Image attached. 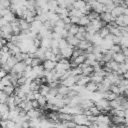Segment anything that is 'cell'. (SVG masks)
<instances>
[{"instance_id":"8992f818","label":"cell","mask_w":128,"mask_h":128,"mask_svg":"<svg viewBox=\"0 0 128 128\" xmlns=\"http://www.w3.org/2000/svg\"><path fill=\"white\" fill-rule=\"evenodd\" d=\"M66 41H67V43H68V45H70L71 47H73V48H76L77 46H78V44H79V40L75 37V36H72V35H68L67 36V38L65 39Z\"/></svg>"},{"instance_id":"7a4b0ae2","label":"cell","mask_w":128,"mask_h":128,"mask_svg":"<svg viewBox=\"0 0 128 128\" xmlns=\"http://www.w3.org/2000/svg\"><path fill=\"white\" fill-rule=\"evenodd\" d=\"M73 50H74V48H73V47H71L70 45H68V46H67V47H65L64 49L60 50V54L62 55V57H63V58H65V59H70V58H71V56H72Z\"/></svg>"},{"instance_id":"ba28073f","label":"cell","mask_w":128,"mask_h":128,"mask_svg":"<svg viewBox=\"0 0 128 128\" xmlns=\"http://www.w3.org/2000/svg\"><path fill=\"white\" fill-rule=\"evenodd\" d=\"M91 45H93V44H92L90 41L82 40V41L79 42V44H78V46H77V49H79V50H81V51H86Z\"/></svg>"},{"instance_id":"7bdbcfd3","label":"cell","mask_w":128,"mask_h":128,"mask_svg":"<svg viewBox=\"0 0 128 128\" xmlns=\"http://www.w3.org/2000/svg\"><path fill=\"white\" fill-rule=\"evenodd\" d=\"M6 24H8V22H7L3 17H0V28L3 27V26L6 25Z\"/></svg>"},{"instance_id":"74e56055","label":"cell","mask_w":128,"mask_h":128,"mask_svg":"<svg viewBox=\"0 0 128 128\" xmlns=\"http://www.w3.org/2000/svg\"><path fill=\"white\" fill-rule=\"evenodd\" d=\"M51 52L54 55H58V54H60V49L58 47H54V48H51Z\"/></svg>"},{"instance_id":"83f0119b","label":"cell","mask_w":128,"mask_h":128,"mask_svg":"<svg viewBox=\"0 0 128 128\" xmlns=\"http://www.w3.org/2000/svg\"><path fill=\"white\" fill-rule=\"evenodd\" d=\"M68 46V43H67V41L65 40V39H60L59 40V43H58V48L60 49V50H62V49H64L65 47H67Z\"/></svg>"},{"instance_id":"60d3db41","label":"cell","mask_w":128,"mask_h":128,"mask_svg":"<svg viewBox=\"0 0 128 128\" xmlns=\"http://www.w3.org/2000/svg\"><path fill=\"white\" fill-rule=\"evenodd\" d=\"M121 53L126 57H128V48H124V47H121Z\"/></svg>"},{"instance_id":"9f6ffc18","label":"cell","mask_w":128,"mask_h":128,"mask_svg":"<svg viewBox=\"0 0 128 128\" xmlns=\"http://www.w3.org/2000/svg\"><path fill=\"white\" fill-rule=\"evenodd\" d=\"M85 128H88V127H85Z\"/></svg>"},{"instance_id":"f1b7e54d","label":"cell","mask_w":128,"mask_h":128,"mask_svg":"<svg viewBox=\"0 0 128 128\" xmlns=\"http://www.w3.org/2000/svg\"><path fill=\"white\" fill-rule=\"evenodd\" d=\"M8 97H9V96H7L3 91H0V103H2V104H6Z\"/></svg>"},{"instance_id":"d4e9b609","label":"cell","mask_w":128,"mask_h":128,"mask_svg":"<svg viewBox=\"0 0 128 128\" xmlns=\"http://www.w3.org/2000/svg\"><path fill=\"white\" fill-rule=\"evenodd\" d=\"M78 29H79V26H78V25L71 24V27H70V29L68 30V34H69V35H72V36H75V35L78 33Z\"/></svg>"},{"instance_id":"f35d334b","label":"cell","mask_w":128,"mask_h":128,"mask_svg":"<svg viewBox=\"0 0 128 128\" xmlns=\"http://www.w3.org/2000/svg\"><path fill=\"white\" fill-rule=\"evenodd\" d=\"M23 62H24V64H25L26 66H31V64H32V58L28 57V58H27V59H25Z\"/></svg>"},{"instance_id":"8fae6325","label":"cell","mask_w":128,"mask_h":128,"mask_svg":"<svg viewBox=\"0 0 128 128\" xmlns=\"http://www.w3.org/2000/svg\"><path fill=\"white\" fill-rule=\"evenodd\" d=\"M51 42H52V39L51 38H48V37H45V38H42L41 39V46L42 48L44 49H51Z\"/></svg>"},{"instance_id":"836d02e7","label":"cell","mask_w":128,"mask_h":128,"mask_svg":"<svg viewBox=\"0 0 128 128\" xmlns=\"http://www.w3.org/2000/svg\"><path fill=\"white\" fill-rule=\"evenodd\" d=\"M31 105H32V108L33 109H39L40 108V105H39V102L37 101V100H33V101H31Z\"/></svg>"},{"instance_id":"1f68e13d","label":"cell","mask_w":128,"mask_h":128,"mask_svg":"<svg viewBox=\"0 0 128 128\" xmlns=\"http://www.w3.org/2000/svg\"><path fill=\"white\" fill-rule=\"evenodd\" d=\"M41 64H42L41 60H39L38 58H33V59H32V64H31V67H32V68H34V67L39 66V65H41Z\"/></svg>"},{"instance_id":"30bf717a","label":"cell","mask_w":128,"mask_h":128,"mask_svg":"<svg viewBox=\"0 0 128 128\" xmlns=\"http://www.w3.org/2000/svg\"><path fill=\"white\" fill-rule=\"evenodd\" d=\"M125 56L121 53V52H119V53H114L113 54V57H112V60L113 61H115L116 63H118V64H121V63H124L125 62Z\"/></svg>"},{"instance_id":"d590c367","label":"cell","mask_w":128,"mask_h":128,"mask_svg":"<svg viewBox=\"0 0 128 128\" xmlns=\"http://www.w3.org/2000/svg\"><path fill=\"white\" fill-rule=\"evenodd\" d=\"M33 45H34L36 48H39V47L41 46V40H40V39L35 38V39L33 40Z\"/></svg>"},{"instance_id":"f6af8a7d","label":"cell","mask_w":128,"mask_h":128,"mask_svg":"<svg viewBox=\"0 0 128 128\" xmlns=\"http://www.w3.org/2000/svg\"><path fill=\"white\" fill-rule=\"evenodd\" d=\"M0 52H1V53H8V52H9V49L7 48V46H3V47L0 49Z\"/></svg>"},{"instance_id":"7c38bea8","label":"cell","mask_w":128,"mask_h":128,"mask_svg":"<svg viewBox=\"0 0 128 128\" xmlns=\"http://www.w3.org/2000/svg\"><path fill=\"white\" fill-rule=\"evenodd\" d=\"M49 90H50V88H49V86L48 85H46V84H42V85H40V88H39V94L41 95V96H44V97H46L47 95H48V93H49Z\"/></svg>"},{"instance_id":"11a10c76","label":"cell","mask_w":128,"mask_h":128,"mask_svg":"<svg viewBox=\"0 0 128 128\" xmlns=\"http://www.w3.org/2000/svg\"><path fill=\"white\" fill-rule=\"evenodd\" d=\"M2 47H3V46H2V44H1V42H0V49H1Z\"/></svg>"},{"instance_id":"ffe728a7","label":"cell","mask_w":128,"mask_h":128,"mask_svg":"<svg viewBox=\"0 0 128 128\" xmlns=\"http://www.w3.org/2000/svg\"><path fill=\"white\" fill-rule=\"evenodd\" d=\"M93 72H94V68L92 66H87L86 68H84L82 70V75L83 76H89L90 77Z\"/></svg>"},{"instance_id":"681fc988","label":"cell","mask_w":128,"mask_h":128,"mask_svg":"<svg viewBox=\"0 0 128 128\" xmlns=\"http://www.w3.org/2000/svg\"><path fill=\"white\" fill-rule=\"evenodd\" d=\"M88 128H98V124L97 123H91Z\"/></svg>"},{"instance_id":"603a6c76","label":"cell","mask_w":128,"mask_h":128,"mask_svg":"<svg viewBox=\"0 0 128 128\" xmlns=\"http://www.w3.org/2000/svg\"><path fill=\"white\" fill-rule=\"evenodd\" d=\"M45 60H51V61H54L55 62V55L51 52V49H47L45 51Z\"/></svg>"},{"instance_id":"bcb514c9","label":"cell","mask_w":128,"mask_h":128,"mask_svg":"<svg viewBox=\"0 0 128 128\" xmlns=\"http://www.w3.org/2000/svg\"><path fill=\"white\" fill-rule=\"evenodd\" d=\"M62 20H63L64 24H71V20H70V17H66V18H64V19H62Z\"/></svg>"},{"instance_id":"4316f807","label":"cell","mask_w":128,"mask_h":128,"mask_svg":"<svg viewBox=\"0 0 128 128\" xmlns=\"http://www.w3.org/2000/svg\"><path fill=\"white\" fill-rule=\"evenodd\" d=\"M89 110H90V112H91L92 116H96V117H97V116H99V115L101 114V111H100V110H99L95 105H94L93 107H91Z\"/></svg>"},{"instance_id":"5b68a950","label":"cell","mask_w":128,"mask_h":128,"mask_svg":"<svg viewBox=\"0 0 128 128\" xmlns=\"http://www.w3.org/2000/svg\"><path fill=\"white\" fill-rule=\"evenodd\" d=\"M92 10L95 12V13H97V14H102L103 12H105V5H103V4H101L99 1H96V3L92 6Z\"/></svg>"},{"instance_id":"277c9868","label":"cell","mask_w":128,"mask_h":128,"mask_svg":"<svg viewBox=\"0 0 128 128\" xmlns=\"http://www.w3.org/2000/svg\"><path fill=\"white\" fill-rule=\"evenodd\" d=\"M56 62L54 61H51V60H45L44 62H42V66L44 68V70H47V71H52L55 69L56 67Z\"/></svg>"},{"instance_id":"ab89813d","label":"cell","mask_w":128,"mask_h":128,"mask_svg":"<svg viewBox=\"0 0 128 128\" xmlns=\"http://www.w3.org/2000/svg\"><path fill=\"white\" fill-rule=\"evenodd\" d=\"M20 126H21L22 128H29V127H30L29 121H23V122L20 124Z\"/></svg>"},{"instance_id":"b9f144b4","label":"cell","mask_w":128,"mask_h":128,"mask_svg":"<svg viewBox=\"0 0 128 128\" xmlns=\"http://www.w3.org/2000/svg\"><path fill=\"white\" fill-rule=\"evenodd\" d=\"M7 75H8V73H7L6 71H4L3 69H0V80L3 79L4 77H6Z\"/></svg>"},{"instance_id":"e575fe53","label":"cell","mask_w":128,"mask_h":128,"mask_svg":"<svg viewBox=\"0 0 128 128\" xmlns=\"http://www.w3.org/2000/svg\"><path fill=\"white\" fill-rule=\"evenodd\" d=\"M79 19H80V18H78V17H75V16H72V17H70V20H71V24H75V25H78Z\"/></svg>"},{"instance_id":"7dc6e473","label":"cell","mask_w":128,"mask_h":128,"mask_svg":"<svg viewBox=\"0 0 128 128\" xmlns=\"http://www.w3.org/2000/svg\"><path fill=\"white\" fill-rule=\"evenodd\" d=\"M123 21H124L125 26H128V16L127 15H123Z\"/></svg>"},{"instance_id":"d6986e66","label":"cell","mask_w":128,"mask_h":128,"mask_svg":"<svg viewBox=\"0 0 128 128\" xmlns=\"http://www.w3.org/2000/svg\"><path fill=\"white\" fill-rule=\"evenodd\" d=\"M87 55V54H86ZM86 55H79L76 59H74V60H69V61H73L77 66H79L80 64H82V63H84L85 61H86Z\"/></svg>"},{"instance_id":"6da1fadb","label":"cell","mask_w":128,"mask_h":128,"mask_svg":"<svg viewBox=\"0 0 128 128\" xmlns=\"http://www.w3.org/2000/svg\"><path fill=\"white\" fill-rule=\"evenodd\" d=\"M73 122H75L76 125H83L86 126L87 123V117L83 114H77V115H73Z\"/></svg>"},{"instance_id":"cb8c5ba5","label":"cell","mask_w":128,"mask_h":128,"mask_svg":"<svg viewBox=\"0 0 128 128\" xmlns=\"http://www.w3.org/2000/svg\"><path fill=\"white\" fill-rule=\"evenodd\" d=\"M17 62H18V61H17V59H16L14 56H11V57H10V58L7 60V62H6L5 64H6L8 67H10V68L12 69V68H13V67H14V66L17 64Z\"/></svg>"},{"instance_id":"e0dca14e","label":"cell","mask_w":128,"mask_h":128,"mask_svg":"<svg viewBox=\"0 0 128 128\" xmlns=\"http://www.w3.org/2000/svg\"><path fill=\"white\" fill-rule=\"evenodd\" d=\"M111 119V123L114 124V125H121V124H124V120L125 118L123 117H118V116H112Z\"/></svg>"},{"instance_id":"4fadbf2b","label":"cell","mask_w":128,"mask_h":128,"mask_svg":"<svg viewBox=\"0 0 128 128\" xmlns=\"http://www.w3.org/2000/svg\"><path fill=\"white\" fill-rule=\"evenodd\" d=\"M59 119L61 122H67V121H72L73 120V115L67 114V113H61L59 112Z\"/></svg>"},{"instance_id":"9c48e42d","label":"cell","mask_w":128,"mask_h":128,"mask_svg":"<svg viewBox=\"0 0 128 128\" xmlns=\"http://www.w3.org/2000/svg\"><path fill=\"white\" fill-rule=\"evenodd\" d=\"M124 9H125V8H123L122 6H116V7L111 11V15H112V17H113V18H116V17H118V16L123 15V13H124Z\"/></svg>"},{"instance_id":"2e32d148","label":"cell","mask_w":128,"mask_h":128,"mask_svg":"<svg viewBox=\"0 0 128 128\" xmlns=\"http://www.w3.org/2000/svg\"><path fill=\"white\" fill-rule=\"evenodd\" d=\"M85 90L87 92H91V93H94V92H97V84L93 83V82H89L86 86H85Z\"/></svg>"},{"instance_id":"f907efd6","label":"cell","mask_w":128,"mask_h":128,"mask_svg":"<svg viewBox=\"0 0 128 128\" xmlns=\"http://www.w3.org/2000/svg\"><path fill=\"white\" fill-rule=\"evenodd\" d=\"M70 27H71V24H65V25H64V29H65L66 31H68V30L70 29Z\"/></svg>"},{"instance_id":"c3c4849f","label":"cell","mask_w":128,"mask_h":128,"mask_svg":"<svg viewBox=\"0 0 128 128\" xmlns=\"http://www.w3.org/2000/svg\"><path fill=\"white\" fill-rule=\"evenodd\" d=\"M0 42H1L2 46H6V45H7V43H8V41H7V40H5V39H3V38H0Z\"/></svg>"},{"instance_id":"6f0895ef","label":"cell","mask_w":128,"mask_h":128,"mask_svg":"<svg viewBox=\"0 0 128 128\" xmlns=\"http://www.w3.org/2000/svg\"><path fill=\"white\" fill-rule=\"evenodd\" d=\"M0 53H1V52H0Z\"/></svg>"},{"instance_id":"d6a6232c","label":"cell","mask_w":128,"mask_h":128,"mask_svg":"<svg viewBox=\"0 0 128 128\" xmlns=\"http://www.w3.org/2000/svg\"><path fill=\"white\" fill-rule=\"evenodd\" d=\"M9 111V107L7 106V104H2L0 103V113L3 114L5 112H8Z\"/></svg>"},{"instance_id":"8d00e7d4","label":"cell","mask_w":128,"mask_h":128,"mask_svg":"<svg viewBox=\"0 0 128 128\" xmlns=\"http://www.w3.org/2000/svg\"><path fill=\"white\" fill-rule=\"evenodd\" d=\"M64 25H65V24H64V22H63V20H62V19H59V20H58V21L55 23V26H56V27H61V28H64Z\"/></svg>"},{"instance_id":"9a60e30c","label":"cell","mask_w":128,"mask_h":128,"mask_svg":"<svg viewBox=\"0 0 128 128\" xmlns=\"http://www.w3.org/2000/svg\"><path fill=\"white\" fill-rule=\"evenodd\" d=\"M7 96H11V95H14V92H15V87L13 85H8V86H5L3 87V90H2Z\"/></svg>"},{"instance_id":"5bb4252c","label":"cell","mask_w":128,"mask_h":128,"mask_svg":"<svg viewBox=\"0 0 128 128\" xmlns=\"http://www.w3.org/2000/svg\"><path fill=\"white\" fill-rule=\"evenodd\" d=\"M90 24V19L88 18L87 15H84L82 16L80 19H79V22H78V26H82V27H86Z\"/></svg>"},{"instance_id":"7402d4cb","label":"cell","mask_w":128,"mask_h":128,"mask_svg":"<svg viewBox=\"0 0 128 128\" xmlns=\"http://www.w3.org/2000/svg\"><path fill=\"white\" fill-rule=\"evenodd\" d=\"M97 33H98V34H99V36H100L101 38H103V39H104L107 35H109V34H110V32H109V30H108V28H107L106 26H105V27H102V28H101Z\"/></svg>"},{"instance_id":"3957f363","label":"cell","mask_w":128,"mask_h":128,"mask_svg":"<svg viewBox=\"0 0 128 128\" xmlns=\"http://www.w3.org/2000/svg\"><path fill=\"white\" fill-rule=\"evenodd\" d=\"M99 17H100L101 21H103L106 24H109L111 22H114V20H115V18L112 17L111 13H108V12H103L102 14L99 15Z\"/></svg>"},{"instance_id":"ac0fdd59","label":"cell","mask_w":128,"mask_h":128,"mask_svg":"<svg viewBox=\"0 0 128 128\" xmlns=\"http://www.w3.org/2000/svg\"><path fill=\"white\" fill-rule=\"evenodd\" d=\"M86 6V2L85 1H74L73 3V7L75 9H78V10H83L84 7Z\"/></svg>"},{"instance_id":"db71d44e","label":"cell","mask_w":128,"mask_h":128,"mask_svg":"<svg viewBox=\"0 0 128 128\" xmlns=\"http://www.w3.org/2000/svg\"><path fill=\"white\" fill-rule=\"evenodd\" d=\"M1 35H2V31H1V28H0V37H1Z\"/></svg>"},{"instance_id":"ee69618b","label":"cell","mask_w":128,"mask_h":128,"mask_svg":"<svg viewBox=\"0 0 128 128\" xmlns=\"http://www.w3.org/2000/svg\"><path fill=\"white\" fill-rule=\"evenodd\" d=\"M97 124H98V128H109L108 124L105 123H97Z\"/></svg>"},{"instance_id":"44dd1931","label":"cell","mask_w":128,"mask_h":128,"mask_svg":"<svg viewBox=\"0 0 128 128\" xmlns=\"http://www.w3.org/2000/svg\"><path fill=\"white\" fill-rule=\"evenodd\" d=\"M57 89H58V94H61V95L64 96V97L68 94V92H69V90H70V88L65 87V86H63V85H60Z\"/></svg>"},{"instance_id":"816d5d0a","label":"cell","mask_w":128,"mask_h":128,"mask_svg":"<svg viewBox=\"0 0 128 128\" xmlns=\"http://www.w3.org/2000/svg\"><path fill=\"white\" fill-rule=\"evenodd\" d=\"M109 128H121L120 125H114V124H110L109 125Z\"/></svg>"},{"instance_id":"52a82bcc","label":"cell","mask_w":128,"mask_h":128,"mask_svg":"<svg viewBox=\"0 0 128 128\" xmlns=\"http://www.w3.org/2000/svg\"><path fill=\"white\" fill-rule=\"evenodd\" d=\"M25 68H26V65L24 64V62H17V64L12 68V70L17 74H23L25 71Z\"/></svg>"},{"instance_id":"4dcf8cb0","label":"cell","mask_w":128,"mask_h":128,"mask_svg":"<svg viewBox=\"0 0 128 128\" xmlns=\"http://www.w3.org/2000/svg\"><path fill=\"white\" fill-rule=\"evenodd\" d=\"M0 82H1V84L3 85V87H5V86H8V85H10L11 83H10V80H9V77H8V75L6 76V77H4L3 79H1L0 80Z\"/></svg>"},{"instance_id":"484cf974","label":"cell","mask_w":128,"mask_h":128,"mask_svg":"<svg viewBox=\"0 0 128 128\" xmlns=\"http://www.w3.org/2000/svg\"><path fill=\"white\" fill-rule=\"evenodd\" d=\"M1 31L4 34H12V27H11L10 23H8V24L4 25L3 27H1Z\"/></svg>"},{"instance_id":"f546056e","label":"cell","mask_w":128,"mask_h":128,"mask_svg":"<svg viewBox=\"0 0 128 128\" xmlns=\"http://www.w3.org/2000/svg\"><path fill=\"white\" fill-rule=\"evenodd\" d=\"M110 50L113 51L114 53H119V52H121V46L118 44H113L112 47L110 48Z\"/></svg>"},{"instance_id":"f5cc1de1","label":"cell","mask_w":128,"mask_h":128,"mask_svg":"<svg viewBox=\"0 0 128 128\" xmlns=\"http://www.w3.org/2000/svg\"><path fill=\"white\" fill-rule=\"evenodd\" d=\"M86 126H83V125H76L74 128H85Z\"/></svg>"}]
</instances>
